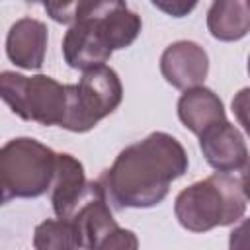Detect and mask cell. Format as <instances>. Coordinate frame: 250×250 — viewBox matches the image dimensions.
<instances>
[{
	"label": "cell",
	"mask_w": 250,
	"mask_h": 250,
	"mask_svg": "<svg viewBox=\"0 0 250 250\" xmlns=\"http://www.w3.org/2000/svg\"><path fill=\"white\" fill-rule=\"evenodd\" d=\"M188 154L178 139L154 131L123 148L98 180L105 199L117 209H146L158 205L170 184L188 172Z\"/></svg>",
	"instance_id": "cell-1"
},
{
	"label": "cell",
	"mask_w": 250,
	"mask_h": 250,
	"mask_svg": "<svg viewBox=\"0 0 250 250\" xmlns=\"http://www.w3.org/2000/svg\"><path fill=\"white\" fill-rule=\"evenodd\" d=\"M49 16L68 23L62 55L70 68L104 66L115 49L129 47L141 33L143 21L125 2H70L45 4Z\"/></svg>",
	"instance_id": "cell-2"
},
{
	"label": "cell",
	"mask_w": 250,
	"mask_h": 250,
	"mask_svg": "<svg viewBox=\"0 0 250 250\" xmlns=\"http://www.w3.org/2000/svg\"><path fill=\"white\" fill-rule=\"evenodd\" d=\"M248 205L246 174H213L182 189L174 201L178 223L191 232L238 223Z\"/></svg>",
	"instance_id": "cell-3"
},
{
	"label": "cell",
	"mask_w": 250,
	"mask_h": 250,
	"mask_svg": "<svg viewBox=\"0 0 250 250\" xmlns=\"http://www.w3.org/2000/svg\"><path fill=\"white\" fill-rule=\"evenodd\" d=\"M57 152L31 137L0 146V205L43 195L55 178Z\"/></svg>",
	"instance_id": "cell-4"
},
{
	"label": "cell",
	"mask_w": 250,
	"mask_h": 250,
	"mask_svg": "<svg viewBox=\"0 0 250 250\" xmlns=\"http://www.w3.org/2000/svg\"><path fill=\"white\" fill-rule=\"evenodd\" d=\"M0 100L25 121L61 127L66 113V84L47 74L23 76L4 70L0 72Z\"/></svg>",
	"instance_id": "cell-5"
},
{
	"label": "cell",
	"mask_w": 250,
	"mask_h": 250,
	"mask_svg": "<svg viewBox=\"0 0 250 250\" xmlns=\"http://www.w3.org/2000/svg\"><path fill=\"white\" fill-rule=\"evenodd\" d=\"M121 98L123 86L111 66L90 68L78 84H66V113L61 127L72 133H86L115 111Z\"/></svg>",
	"instance_id": "cell-6"
},
{
	"label": "cell",
	"mask_w": 250,
	"mask_h": 250,
	"mask_svg": "<svg viewBox=\"0 0 250 250\" xmlns=\"http://www.w3.org/2000/svg\"><path fill=\"white\" fill-rule=\"evenodd\" d=\"M80 240V250H96L100 242L117 229L100 182H88L84 197L68 217Z\"/></svg>",
	"instance_id": "cell-7"
},
{
	"label": "cell",
	"mask_w": 250,
	"mask_h": 250,
	"mask_svg": "<svg viewBox=\"0 0 250 250\" xmlns=\"http://www.w3.org/2000/svg\"><path fill=\"white\" fill-rule=\"evenodd\" d=\"M199 148L211 168L219 174L248 170V148L242 133L229 121L217 123L199 135Z\"/></svg>",
	"instance_id": "cell-8"
},
{
	"label": "cell",
	"mask_w": 250,
	"mask_h": 250,
	"mask_svg": "<svg viewBox=\"0 0 250 250\" xmlns=\"http://www.w3.org/2000/svg\"><path fill=\"white\" fill-rule=\"evenodd\" d=\"M160 72L168 84L178 90L201 86L209 72V57L205 49L193 41H176L168 45L160 57Z\"/></svg>",
	"instance_id": "cell-9"
},
{
	"label": "cell",
	"mask_w": 250,
	"mask_h": 250,
	"mask_svg": "<svg viewBox=\"0 0 250 250\" xmlns=\"http://www.w3.org/2000/svg\"><path fill=\"white\" fill-rule=\"evenodd\" d=\"M47 51V25L35 18L18 20L6 37L8 59L25 70H37L43 66Z\"/></svg>",
	"instance_id": "cell-10"
},
{
	"label": "cell",
	"mask_w": 250,
	"mask_h": 250,
	"mask_svg": "<svg viewBox=\"0 0 250 250\" xmlns=\"http://www.w3.org/2000/svg\"><path fill=\"white\" fill-rule=\"evenodd\" d=\"M86 176L84 166L72 154L61 152L57 154L55 178L51 184V203L53 211L59 219H68L86 191Z\"/></svg>",
	"instance_id": "cell-11"
},
{
	"label": "cell",
	"mask_w": 250,
	"mask_h": 250,
	"mask_svg": "<svg viewBox=\"0 0 250 250\" xmlns=\"http://www.w3.org/2000/svg\"><path fill=\"white\" fill-rule=\"evenodd\" d=\"M178 117L184 123V127L197 137L209 127L227 121L221 98L205 86L184 90V94L178 100Z\"/></svg>",
	"instance_id": "cell-12"
},
{
	"label": "cell",
	"mask_w": 250,
	"mask_h": 250,
	"mask_svg": "<svg viewBox=\"0 0 250 250\" xmlns=\"http://www.w3.org/2000/svg\"><path fill=\"white\" fill-rule=\"evenodd\" d=\"M207 27L219 41H238L250 29V6L246 0H219L207 12Z\"/></svg>",
	"instance_id": "cell-13"
},
{
	"label": "cell",
	"mask_w": 250,
	"mask_h": 250,
	"mask_svg": "<svg viewBox=\"0 0 250 250\" xmlns=\"http://www.w3.org/2000/svg\"><path fill=\"white\" fill-rule=\"evenodd\" d=\"M35 250H80L74 225L68 219H47L35 227Z\"/></svg>",
	"instance_id": "cell-14"
},
{
	"label": "cell",
	"mask_w": 250,
	"mask_h": 250,
	"mask_svg": "<svg viewBox=\"0 0 250 250\" xmlns=\"http://www.w3.org/2000/svg\"><path fill=\"white\" fill-rule=\"evenodd\" d=\"M96 250H139V238L133 230L127 229H113Z\"/></svg>",
	"instance_id": "cell-15"
},
{
	"label": "cell",
	"mask_w": 250,
	"mask_h": 250,
	"mask_svg": "<svg viewBox=\"0 0 250 250\" xmlns=\"http://www.w3.org/2000/svg\"><path fill=\"white\" fill-rule=\"evenodd\" d=\"M156 8H160V10H164L166 14H172V16H176V18H182L184 14H188V12H191L193 8H195V4L191 2V4H184V2H172V4H166V2H152Z\"/></svg>",
	"instance_id": "cell-16"
},
{
	"label": "cell",
	"mask_w": 250,
	"mask_h": 250,
	"mask_svg": "<svg viewBox=\"0 0 250 250\" xmlns=\"http://www.w3.org/2000/svg\"><path fill=\"white\" fill-rule=\"evenodd\" d=\"M246 223H242L232 234H230V250H246V242H242V244H236V238H244L246 234Z\"/></svg>",
	"instance_id": "cell-17"
}]
</instances>
